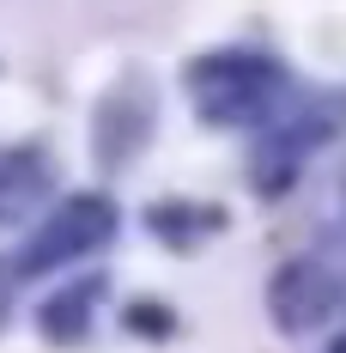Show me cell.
Wrapping results in <instances>:
<instances>
[{
  "instance_id": "4",
  "label": "cell",
  "mask_w": 346,
  "mask_h": 353,
  "mask_svg": "<svg viewBox=\"0 0 346 353\" xmlns=\"http://www.w3.org/2000/svg\"><path fill=\"white\" fill-rule=\"evenodd\" d=\"M134 323H140V329H164L171 317H164V311H146V305H140V311H134Z\"/></svg>"
},
{
  "instance_id": "3",
  "label": "cell",
  "mask_w": 346,
  "mask_h": 353,
  "mask_svg": "<svg viewBox=\"0 0 346 353\" xmlns=\"http://www.w3.org/2000/svg\"><path fill=\"white\" fill-rule=\"evenodd\" d=\"M79 317H85V292H73L67 305H49V311H43V323H49L55 335H73V329H79Z\"/></svg>"
},
{
  "instance_id": "2",
  "label": "cell",
  "mask_w": 346,
  "mask_h": 353,
  "mask_svg": "<svg viewBox=\"0 0 346 353\" xmlns=\"http://www.w3.org/2000/svg\"><path fill=\"white\" fill-rule=\"evenodd\" d=\"M43 189V159L31 152H0V225H12Z\"/></svg>"
},
{
  "instance_id": "1",
  "label": "cell",
  "mask_w": 346,
  "mask_h": 353,
  "mask_svg": "<svg viewBox=\"0 0 346 353\" xmlns=\"http://www.w3.org/2000/svg\"><path fill=\"white\" fill-rule=\"evenodd\" d=\"M109 225H116V208H109L104 195H73V201H61V213L36 232L25 268H55V262H67V256H79V250L104 244Z\"/></svg>"
}]
</instances>
